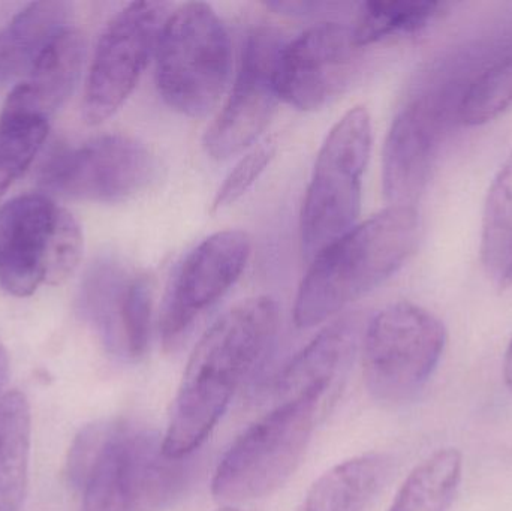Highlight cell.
Segmentation results:
<instances>
[{"mask_svg": "<svg viewBox=\"0 0 512 511\" xmlns=\"http://www.w3.org/2000/svg\"><path fill=\"white\" fill-rule=\"evenodd\" d=\"M69 12L71 5L62 0L30 3L0 30V86L29 74L68 29Z\"/></svg>", "mask_w": 512, "mask_h": 511, "instance_id": "obj_17", "label": "cell"}, {"mask_svg": "<svg viewBox=\"0 0 512 511\" xmlns=\"http://www.w3.org/2000/svg\"><path fill=\"white\" fill-rule=\"evenodd\" d=\"M47 134L45 120L0 116V198L32 164Z\"/></svg>", "mask_w": 512, "mask_h": 511, "instance_id": "obj_25", "label": "cell"}, {"mask_svg": "<svg viewBox=\"0 0 512 511\" xmlns=\"http://www.w3.org/2000/svg\"><path fill=\"white\" fill-rule=\"evenodd\" d=\"M360 51L352 27L342 23L310 27L280 50L276 68L279 98L303 111L325 107L354 80Z\"/></svg>", "mask_w": 512, "mask_h": 511, "instance_id": "obj_13", "label": "cell"}, {"mask_svg": "<svg viewBox=\"0 0 512 511\" xmlns=\"http://www.w3.org/2000/svg\"><path fill=\"white\" fill-rule=\"evenodd\" d=\"M116 423H95L87 426L75 438L69 450L68 476L75 488L83 489L87 477L101 458Z\"/></svg>", "mask_w": 512, "mask_h": 511, "instance_id": "obj_29", "label": "cell"}, {"mask_svg": "<svg viewBox=\"0 0 512 511\" xmlns=\"http://www.w3.org/2000/svg\"><path fill=\"white\" fill-rule=\"evenodd\" d=\"M360 327L358 314H351L321 330L277 377V402L312 389H336L340 375L357 350Z\"/></svg>", "mask_w": 512, "mask_h": 511, "instance_id": "obj_16", "label": "cell"}, {"mask_svg": "<svg viewBox=\"0 0 512 511\" xmlns=\"http://www.w3.org/2000/svg\"><path fill=\"white\" fill-rule=\"evenodd\" d=\"M132 275L119 261L102 260L90 269L81 287V312L114 356H119L120 314Z\"/></svg>", "mask_w": 512, "mask_h": 511, "instance_id": "obj_22", "label": "cell"}, {"mask_svg": "<svg viewBox=\"0 0 512 511\" xmlns=\"http://www.w3.org/2000/svg\"><path fill=\"white\" fill-rule=\"evenodd\" d=\"M511 105L512 45L472 80L460 107V126L474 128L492 122Z\"/></svg>", "mask_w": 512, "mask_h": 511, "instance_id": "obj_24", "label": "cell"}, {"mask_svg": "<svg viewBox=\"0 0 512 511\" xmlns=\"http://www.w3.org/2000/svg\"><path fill=\"white\" fill-rule=\"evenodd\" d=\"M156 86L168 107L185 116L209 113L231 69V42L212 6L189 2L168 15L156 47Z\"/></svg>", "mask_w": 512, "mask_h": 511, "instance_id": "obj_5", "label": "cell"}, {"mask_svg": "<svg viewBox=\"0 0 512 511\" xmlns=\"http://www.w3.org/2000/svg\"><path fill=\"white\" fill-rule=\"evenodd\" d=\"M153 279L146 273L134 272L120 314V359L137 362L150 344L152 333Z\"/></svg>", "mask_w": 512, "mask_h": 511, "instance_id": "obj_26", "label": "cell"}, {"mask_svg": "<svg viewBox=\"0 0 512 511\" xmlns=\"http://www.w3.org/2000/svg\"><path fill=\"white\" fill-rule=\"evenodd\" d=\"M30 408L26 396L0 398V511H18L29 479Z\"/></svg>", "mask_w": 512, "mask_h": 511, "instance_id": "obj_19", "label": "cell"}, {"mask_svg": "<svg viewBox=\"0 0 512 511\" xmlns=\"http://www.w3.org/2000/svg\"><path fill=\"white\" fill-rule=\"evenodd\" d=\"M447 339L444 323L421 306L399 302L382 309L363 333L367 392L384 404L411 401L432 380Z\"/></svg>", "mask_w": 512, "mask_h": 511, "instance_id": "obj_8", "label": "cell"}, {"mask_svg": "<svg viewBox=\"0 0 512 511\" xmlns=\"http://www.w3.org/2000/svg\"><path fill=\"white\" fill-rule=\"evenodd\" d=\"M251 237L240 230L219 231L195 246L171 279L162 305V344L174 350L201 315L239 281L251 257Z\"/></svg>", "mask_w": 512, "mask_h": 511, "instance_id": "obj_11", "label": "cell"}, {"mask_svg": "<svg viewBox=\"0 0 512 511\" xmlns=\"http://www.w3.org/2000/svg\"><path fill=\"white\" fill-rule=\"evenodd\" d=\"M420 239L415 206H390L355 225L310 261L295 299L297 327L324 323L387 281L414 254Z\"/></svg>", "mask_w": 512, "mask_h": 511, "instance_id": "obj_3", "label": "cell"}, {"mask_svg": "<svg viewBox=\"0 0 512 511\" xmlns=\"http://www.w3.org/2000/svg\"><path fill=\"white\" fill-rule=\"evenodd\" d=\"M333 390L312 389L279 401L225 452L213 476V497L236 504L279 491L300 467Z\"/></svg>", "mask_w": 512, "mask_h": 511, "instance_id": "obj_4", "label": "cell"}, {"mask_svg": "<svg viewBox=\"0 0 512 511\" xmlns=\"http://www.w3.org/2000/svg\"><path fill=\"white\" fill-rule=\"evenodd\" d=\"M120 425L122 423H116L101 458L96 462L92 473L87 477L86 485L83 486V511H129L117 459V435Z\"/></svg>", "mask_w": 512, "mask_h": 511, "instance_id": "obj_27", "label": "cell"}, {"mask_svg": "<svg viewBox=\"0 0 512 511\" xmlns=\"http://www.w3.org/2000/svg\"><path fill=\"white\" fill-rule=\"evenodd\" d=\"M504 381L507 389L512 395V336L510 344H508L507 353L504 359Z\"/></svg>", "mask_w": 512, "mask_h": 511, "instance_id": "obj_30", "label": "cell"}, {"mask_svg": "<svg viewBox=\"0 0 512 511\" xmlns=\"http://www.w3.org/2000/svg\"><path fill=\"white\" fill-rule=\"evenodd\" d=\"M480 252L490 279L502 290L512 287V152L484 203Z\"/></svg>", "mask_w": 512, "mask_h": 511, "instance_id": "obj_20", "label": "cell"}, {"mask_svg": "<svg viewBox=\"0 0 512 511\" xmlns=\"http://www.w3.org/2000/svg\"><path fill=\"white\" fill-rule=\"evenodd\" d=\"M279 306L254 297L225 312L192 351L177 390L162 450L170 458L194 455L209 438L243 381L255 371L279 330Z\"/></svg>", "mask_w": 512, "mask_h": 511, "instance_id": "obj_2", "label": "cell"}, {"mask_svg": "<svg viewBox=\"0 0 512 511\" xmlns=\"http://www.w3.org/2000/svg\"><path fill=\"white\" fill-rule=\"evenodd\" d=\"M9 377V359L5 348L0 345V390L5 387Z\"/></svg>", "mask_w": 512, "mask_h": 511, "instance_id": "obj_31", "label": "cell"}, {"mask_svg": "<svg viewBox=\"0 0 512 511\" xmlns=\"http://www.w3.org/2000/svg\"><path fill=\"white\" fill-rule=\"evenodd\" d=\"M463 476L462 453L439 449L406 477L388 511H447Z\"/></svg>", "mask_w": 512, "mask_h": 511, "instance_id": "obj_21", "label": "cell"}, {"mask_svg": "<svg viewBox=\"0 0 512 511\" xmlns=\"http://www.w3.org/2000/svg\"><path fill=\"white\" fill-rule=\"evenodd\" d=\"M276 152V138H268L258 147H254L248 155L243 156L219 188L215 201H213V212H218V210L225 209L239 201L258 180V177L264 173L265 168L273 161Z\"/></svg>", "mask_w": 512, "mask_h": 511, "instance_id": "obj_28", "label": "cell"}, {"mask_svg": "<svg viewBox=\"0 0 512 511\" xmlns=\"http://www.w3.org/2000/svg\"><path fill=\"white\" fill-rule=\"evenodd\" d=\"M447 2H367L361 8L354 36L361 48L391 36L426 29L450 11Z\"/></svg>", "mask_w": 512, "mask_h": 511, "instance_id": "obj_23", "label": "cell"}, {"mask_svg": "<svg viewBox=\"0 0 512 511\" xmlns=\"http://www.w3.org/2000/svg\"><path fill=\"white\" fill-rule=\"evenodd\" d=\"M372 149V123L364 107L349 110L322 144L301 209V251L307 261L355 227L363 174Z\"/></svg>", "mask_w": 512, "mask_h": 511, "instance_id": "obj_7", "label": "cell"}, {"mask_svg": "<svg viewBox=\"0 0 512 511\" xmlns=\"http://www.w3.org/2000/svg\"><path fill=\"white\" fill-rule=\"evenodd\" d=\"M120 480L129 511H161L185 495L194 477V459L170 458L149 429L120 425L117 435Z\"/></svg>", "mask_w": 512, "mask_h": 511, "instance_id": "obj_14", "label": "cell"}, {"mask_svg": "<svg viewBox=\"0 0 512 511\" xmlns=\"http://www.w3.org/2000/svg\"><path fill=\"white\" fill-rule=\"evenodd\" d=\"M158 164L149 149L128 135H102L74 149L54 153L41 183L77 200L117 203L144 191Z\"/></svg>", "mask_w": 512, "mask_h": 511, "instance_id": "obj_10", "label": "cell"}, {"mask_svg": "<svg viewBox=\"0 0 512 511\" xmlns=\"http://www.w3.org/2000/svg\"><path fill=\"white\" fill-rule=\"evenodd\" d=\"M391 459L366 453L334 465L307 491L295 511H366L384 488Z\"/></svg>", "mask_w": 512, "mask_h": 511, "instance_id": "obj_18", "label": "cell"}, {"mask_svg": "<svg viewBox=\"0 0 512 511\" xmlns=\"http://www.w3.org/2000/svg\"><path fill=\"white\" fill-rule=\"evenodd\" d=\"M86 44L78 30L68 29L39 57L29 74L9 93L3 116L45 120L74 92L83 66Z\"/></svg>", "mask_w": 512, "mask_h": 511, "instance_id": "obj_15", "label": "cell"}, {"mask_svg": "<svg viewBox=\"0 0 512 511\" xmlns=\"http://www.w3.org/2000/svg\"><path fill=\"white\" fill-rule=\"evenodd\" d=\"M171 5L134 2L105 27L87 75L83 117L89 125L110 119L134 92L150 57L156 53Z\"/></svg>", "mask_w": 512, "mask_h": 511, "instance_id": "obj_9", "label": "cell"}, {"mask_svg": "<svg viewBox=\"0 0 512 511\" xmlns=\"http://www.w3.org/2000/svg\"><path fill=\"white\" fill-rule=\"evenodd\" d=\"M507 47L504 35L471 39L445 51L418 74L391 123L382 153V185L391 206H415L420 200L448 135L460 126L466 90Z\"/></svg>", "mask_w": 512, "mask_h": 511, "instance_id": "obj_1", "label": "cell"}, {"mask_svg": "<svg viewBox=\"0 0 512 511\" xmlns=\"http://www.w3.org/2000/svg\"><path fill=\"white\" fill-rule=\"evenodd\" d=\"M83 249L77 219L47 195H21L0 207V288L11 296L68 281Z\"/></svg>", "mask_w": 512, "mask_h": 511, "instance_id": "obj_6", "label": "cell"}, {"mask_svg": "<svg viewBox=\"0 0 512 511\" xmlns=\"http://www.w3.org/2000/svg\"><path fill=\"white\" fill-rule=\"evenodd\" d=\"M216 511H242V510L236 509V507L227 506V507H224V509H219Z\"/></svg>", "mask_w": 512, "mask_h": 511, "instance_id": "obj_32", "label": "cell"}, {"mask_svg": "<svg viewBox=\"0 0 512 511\" xmlns=\"http://www.w3.org/2000/svg\"><path fill=\"white\" fill-rule=\"evenodd\" d=\"M283 45L270 27L249 33L230 98L204 135V149L213 159L243 152L267 128L280 99L276 68Z\"/></svg>", "mask_w": 512, "mask_h": 511, "instance_id": "obj_12", "label": "cell"}]
</instances>
